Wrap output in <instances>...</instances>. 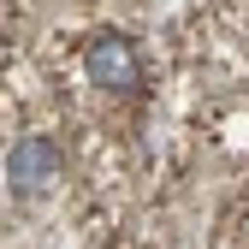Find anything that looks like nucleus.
<instances>
[{"label": "nucleus", "mask_w": 249, "mask_h": 249, "mask_svg": "<svg viewBox=\"0 0 249 249\" xmlns=\"http://www.w3.org/2000/svg\"><path fill=\"white\" fill-rule=\"evenodd\" d=\"M59 172H66V154H59L53 137H18L6 148V184H12V196H48Z\"/></svg>", "instance_id": "obj_2"}, {"label": "nucleus", "mask_w": 249, "mask_h": 249, "mask_svg": "<svg viewBox=\"0 0 249 249\" xmlns=\"http://www.w3.org/2000/svg\"><path fill=\"white\" fill-rule=\"evenodd\" d=\"M83 77L95 89H107V95H142V77L148 71H142V53H137L131 36L101 30V36L83 48Z\"/></svg>", "instance_id": "obj_1"}]
</instances>
